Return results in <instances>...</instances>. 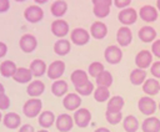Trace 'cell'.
<instances>
[{"label": "cell", "mask_w": 160, "mask_h": 132, "mask_svg": "<svg viewBox=\"0 0 160 132\" xmlns=\"http://www.w3.org/2000/svg\"><path fill=\"white\" fill-rule=\"evenodd\" d=\"M42 101L40 98H29L22 106V113L29 118L39 117L42 112Z\"/></svg>", "instance_id": "1"}, {"label": "cell", "mask_w": 160, "mask_h": 132, "mask_svg": "<svg viewBox=\"0 0 160 132\" xmlns=\"http://www.w3.org/2000/svg\"><path fill=\"white\" fill-rule=\"evenodd\" d=\"M92 12L98 19H104L109 16L112 0H92Z\"/></svg>", "instance_id": "2"}, {"label": "cell", "mask_w": 160, "mask_h": 132, "mask_svg": "<svg viewBox=\"0 0 160 132\" xmlns=\"http://www.w3.org/2000/svg\"><path fill=\"white\" fill-rule=\"evenodd\" d=\"M70 41L74 45L84 46L90 41V32L84 27H75L70 32Z\"/></svg>", "instance_id": "3"}, {"label": "cell", "mask_w": 160, "mask_h": 132, "mask_svg": "<svg viewBox=\"0 0 160 132\" xmlns=\"http://www.w3.org/2000/svg\"><path fill=\"white\" fill-rule=\"evenodd\" d=\"M24 17L30 24H38L44 17V10L41 9V6H38L35 4L34 5H29L24 10Z\"/></svg>", "instance_id": "4"}, {"label": "cell", "mask_w": 160, "mask_h": 132, "mask_svg": "<svg viewBox=\"0 0 160 132\" xmlns=\"http://www.w3.org/2000/svg\"><path fill=\"white\" fill-rule=\"evenodd\" d=\"M138 108L142 115L150 117L158 110V105L154 101V98H151L149 96H144V97H140V100L138 101Z\"/></svg>", "instance_id": "5"}, {"label": "cell", "mask_w": 160, "mask_h": 132, "mask_svg": "<svg viewBox=\"0 0 160 132\" xmlns=\"http://www.w3.org/2000/svg\"><path fill=\"white\" fill-rule=\"evenodd\" d=\"M104 57L108 64L118 65L122 60V50L118 45H109L104 51Z\"/></svg>", "instance_id": "6"}, {"label": "cell", "mask_w": 160, "mask_h": 132, "mask_svg": "<svg viewBox=\"0 0 160 132\" xmlns=\"http://www.w3.org/2000/svg\"><path fill=\"white\" fill-rule=\"evenodd\" d=\"M50 30H51L54 36H56L59 39H64L69 34L70 26H69V22L66 20H64V19H55L51 22Z\"/></svg>", "instance_id": "7"}, {"label": "cell", "mask_w": 160, "mask_h": 132, "mask_svg": "<svg viewBox=\"0 0 160 132\" xmlns=\"http://www.w3.org/2000/svg\"><path fill=\"white\" fill-rule=\"evenodd\" d=\"M65 68H66V66H65V62L62 60H55L48 66L46 75L50 80L56 81V80H60V77L64 75Z\"/></svg>", "instance_id": "8"}, {"label": "cell", "mask_w": 160, "mask_h": 132, "mask_svg": "<svg viewBox=\"0 0 160 132\" xmlns=\"http://www.w3.org/2000/svg\"><path fill=\"white\" fill-rule=\"evenodd\" d=\"M91 112L88 108H78L74 112V123L79 127V128H85L90 125L91 122Z\"/></svg>", "instance_id": "9"}, {"label": "cell", "mask_w": 160, "mask_h": 132, "mask_svg": "<svg viewBox=\"0 0 160 132\" xmlns=\"http://www.w3.org/2000/svg\"><path fill=\"white\" fill-rule=\"evenodd\" d=\"M138 17H139V14L132 7H126L124 10H120L118 14V19L124 26H130V25L135 24Z\"/></svg>", "instance_id": "10"}, {"label": "cell", "mask_w": 160, "mask_h": 132, "mask_svg": "<svg viewBox=\"0 0 160 132\" xmlns=\"http://www.w3.org/2000/svg\"><path fill=\"white\" fill-rule=\"evenodd\" d=\"M81 102H82L81 96H79L76 92H68L62 98L64 108L68 111H74V112L80 107Z\"/></svg>", "instance_id": "11"}, {"label": "cell", "mask_w": 160, "mask_h": 132, "mask_svg": "<svg viewBox=\"0 0 160 132\" xmlns=\"http://www.w3.org/2000/svg\"><path fill=\"white\" fill-rule=\"evenodd\" d=\"M20 50L25 54L32 52L38 46V40L32 34H24L19 40Z\"/></svg>", "instance_id": "12"}, {"label": "cell", "mask_w": 160, "mask_h": 132, "mask_svg": "<svg viewBox=\"0 0 160 132\" xmlns=\"http://www.w3.org/2000/svg\"><path fill=\"white\" fill-rule=\"evenodd\" d=\"M136 68L145 70L152 65V54L149 50H140L135 56Z\"/></svg>", "instance_id": "13"}, {"label": "cell", "mask_w": 160, "mask_h": 132, "mask_svg": "<svg viewBox=\"0 0 160 132\" xmlns=\"http://www.w3.org/2000/svg\"><path fill=\"white\" fill-rule=\"evenodd\" d=\"M74 125L75 123H74L72 116H70L68 113H60L55 121V126H56L58 131H60V132H70Z\"/></svg>", "instance_id": "14"}, {"label": "cell", "mask_w": 160, "mask_h": 132, "mask_svg": "<svg viewBox=\"0 0 160 132\" xmlns=\"http://www.w3.org/2000/svg\"><path fill=\"white\" fill-rule=\"evenodd\" d=\"M138 14H139V16H140V19L142 21L149 22V24L156 21V19L159 16L158 9L155 6H152V5H144V6H141Z\"/></svg>", "instance_id": "15"}, {"label": "cell", "mask_w": 160, "mask_h": 132, "mask_svg": "<svg viewBox=\"0 0 160 132\" xmlns=\"http://www.w3.org/2000/svg\"><path fill=\"white\" fill-rule=\"evenodd\" d=\"M116 41H118L119 46H121V47L129 46L132 42L131 29L129 26H121L120 29H118V31H116Z\"/></svg>", "instance_id": "16"}, {"label": "cell", "mask_w": 160, "mask_h": 132, "mask_svg": "<svg viewBox=\"0 0 160 132\" xmlns=\"http://www.w3.org/2000/svg\"><path fill=\"white\" fill-rule=\"evenodd\" d=\"M108 35V26L105 22L98 20V21H94L90 26V36L92 39H96V40H102L105 39Z\"/></svg>", "instance_id": "17"}, {"label": "cell", "mask_w": 160, "mask_h": 132, "mask_svg": "<svg viewBox=\"0 0 160 132\" xmlns=\"http://www.w3.org/2000/svg\"><path fill=\"white\" fill-rule=\"evenodd\" d=\"M70 81L74 85V88L81 87V86L86 85L90 81L89 80V73L86 71H84V70H75L70 75Z\"/></svg>", "instance_id": "18"}, {"label": "cell", "mask_w": 160, "mask_h": 132, "mask_svg": "<svg viewBox=\"0 0 160 132\" xmlns=\"http://www.w3.org/2000/svg\"><path fill=\"white\" fill-rule=\"evenodd\" d=\"M138 36L142 42L150 44V42H154L156 39V30L150 25H145L140 27V30L138 31Z\"/></svg>", "instance_id": "19"}, {"label": "cell", "mask_w": 160, "mask_h": 132, "mask_svg": "<svg viewBox=\"0 0 160 132\" xmlns=\"http://www.w3.org/2000/svg\"><path fill=\"white\" fill-rule=\"evenodd\" d=\"M44 91H45V83L41 80H32L26 87V93L32 98L41 96Z\"/></svg>", "instance_id": "20"}, {"label": "cell", "mask_w": 160, "mask_h": 132, "mask_svg": "<svg viewBox=\"0 0 160 132\" xmlns=\"http://www.w3.org/2000/svg\"><path fill=\"white\" fill-rule=\"evenodd\" d=\"M2 123L6 128L9 130H15V128H20L21 126V118L20 115H18L16 112H8L4 115L2 117Z\"/></svg>", "instance_id": "21"}, {"label": "cell", "mask_w": 160, "mask_h": 132, "mask_svg": "<svg viewBox=\"0 0 160 132\" xmlns=\"http://www.w3.org/2000/svg\"><path fill=\"white\" fill-rule=\"evenodd\" d=\"M68 11V2L65 0H55L50 5V12L54 17H62Z\"/></svg>", "instance_id": "22"}, {"label": "cell", "mask_w": 160, "mask_h": 132, "mask_svg": "<svg viewBox=\"0 0 160 132\" xmlns=\"http://www.w3.org/2000/svg\"><path fill=\"white\" fill-rule=\"evenodd\" d=\"M142 132H160V118L155 116H150L145 118L141 123Z\"/></svg>", "instance_id": "23"}, {"label": "cell", "mask_w": 160, "mask_h": 132, "mask_svg": "<svg viewBox=\"0 0 160 132\" xmlns=\"http://www.w3.org/2000/svg\"><path fill=\"white\" fill-rule=\"evenodd\" d=\"M32 73L30 68L28 67H18L15 75H14V81L18 83H30L32 81Z\"/></svg>", "instance_id": "24"}, {"label": "cell", "mask_w": 160, "mask_h": 132, "mask_svg": "<svg viewBox=\"0 0 160 132\" xmlns=\"http://www.w3.org/2000/svg\"><path fill=\"white\" fill-rule=\"evenodd\" d=\"M142 91L149 97L155 96L160 92V82L156 78H146V81L142 83Z\"/></svg>", "instance_id": "25"}, {"label": "cell", "mask_w": 160, "mask_h": 132, "mask_svg": "<svg viewBox=\"0 0 160 132\" xmlns=\"http://www.w3.org/2000/svg\"><path fill=\"white\" fill-rule=\"evenodd\" d=\"M55 121H56V117H55L54 112H52V111H49V110L42 111V112L39 115V117H38L39 126L42 127V128H45V130H46V128H50V127L55 123Z\"/></svg>", "instance_id": "26"}, {"label": "cell", "mask_w": 160, "mask_h": 132, "mask_svg": "<svg viewBox=\"0 0 160 132\" xmlns=\"http://www.w3.org/2000/svg\"><path fill=\"white\" fill-rule=\"evenodd\" d=\"M18 70V66L14 61L11 60H4L1 64H0V75L5 78H12L15 72Z\"/></svg>", "instance_id": "27"}, {"label": "cell", "mask_w": 160, "mask_h": 132, "mask_svg": "<svg viewBox=\"0 0 160 132\" xmlns=\"http://www.w3.org/2000/svg\"><path fill=\"white\" fill-rule=\"evenodd\" d=\"M29 68H30V71H31V73H32L34 77H41L48 71V66H46L45 61L44 60H40V59L32 60Z\"/></svg>", "instance_id": "28"}, {"label": "cell", "mask_w": 160, "mask_h": 132, "mask_svg": "<svg viewBox=\"0 0 160 132\" xmlns=\"http://www.w3.org/2000/svg\"><path fill=\"white\" fill-rule=\"evenodd\" d=\"M71 50V44L68 39H59L54 44V52L58 56H65L70 52Z\"/></svg>", "instance_id": "29"}, {"label": "cell", "mask_w": 160, "mask_h": 132, "mask_svg": "<svg viewBox=\"0 0 160 132\" xmlns=\"http://www.w3.org/2000/svg\"><path fill=\"white\" fill-rule=\"evenodd\" d=\"M69 85L65 80H56L51 85V93L56 97H64L68 93Z\"/></svg>", "instance_id": "30"}, {"label": "cell", "mask_w": 160, "mask_h": 132, "mask_svg": "<svg viewBox=\"0 0 160 132\" xmlns=\"http://www.w3.org/2000/svg\"><path fill=\"white\" fill-rule=\"evenodd\" d=\"M124 105H125L124 97H121V96H119V95L112 96V97H110L109 101H108L106 111H109V112H121Z\"/></svg>", "instance_id": "31"}, {"label": "cell", "mask_w": 160, "mask_h": 132, "mask_svg": "<svg viewBox=\"0 0 160 132\" xmlns=\"http://www.w3.org/2000/svg\"><path fill=\"white\" fill-rule=\"evenodd\" d=\"M146 71L145 70H141V68H134L131 72H130V82L131 85L134 86H142V83L146 81Z\"/></svg>", "instance_id": "32"}, {"label": "cell", "mask_w": 160, "mask_h": 132, "mask_svg": "<svg viewBox=\"0 0 160 132\" xmlns=\"http://www.w3.org/2000/svg\"><path fill=\"white\" fill-rule=\"evenodd\" d=\"M139 127H140V123L134 115H128L126 117L122 118V128L126 132H136Z\"/></svg>", "instance_id": "33"}, {"label": "cell", "mask_w": 160, "mask_h": 132, "mask_svg": "<svg viewBox=\"0 0 160 132\" xmlns=\"http://www.w3.org/2000/svg\"><path fill=\"white\" fill-rule=\"evenodd\" d=\"M112 81H114L112 75L106 70H104L101 73H99L98 77L95 78V83L101 87H110L112 85Z\"/></svg>", "instance_id": "34"}, {"label": "cell", "mask_w": 160, "mask_h": 132, "mask_svg": "<svg viewBox=\"0 0 160 132\" xmlns=\"http://www.w3.org/2000/svg\"><path fill=\"white\" fill-rule=\"evenodd\" d=\"M94 98L96 102H106L110 98V91L108 87H101L98 86L94 90Z\"/></svg>", "instance_id": "35"}, {"label": "cell", "mask_w": 160, "mask_h": 132, "mask_svg": "<svg viewBox=\"0 0 160 132\" xmlns=\"http://www.w3.org/2000/svg\"><path fill=\"white\" fill-rule=\"evenodd\" d=\"M104 70H105V67H104V65H102L101 62H99V61H94V62H91V64L89 65V67H88V73H89L91 77L96 78L98 75L101 73Z\"/></svg>", "instance_id": "36"}, {"label": "cell", "mask_w": 160, "mask_h": 132, "mask_svg": "<svg viewBox=\"0 0 160 132\" xmlns=\"http://www.w3.org/2000/svg\"><path fill=\"white\" fill-rule=\"evenodd\" d=\"M105 118H106V122L108 123L115 126V125L120 123L124 117H122V113L121 112H109V111H106L105 112Z\"/></svg>", "instance_id": "37"}, {"label": "cell", "mask_w": 160, "mask_h": 132, "mask_svg": "<svg viewBox=\"0 0 160 132\" xmlns=\"http://www.w3.org/2000/svg\"><path fill=\"white\" fill-rule=\"evenodd\" d=\"M94 90H95L94 83H92L91 81H89L86 85H84V86H81V87H76V88H75V92H76L79 96H89V95L94 93Z\"/></svg>", "instance_id": "38"}, {"label": "cell", "mask_w": 160, "mask_h": 132, "mask_svg": "<svg viewBox=\"0 0 160 132\" xmlns=\"http://www.w3.org/2000/svg\"><path fill=\"white\" fill-rule=\"evenodd\" d=\"M10 107V98L6 93L0 95V111L1 110H8Z\"/></svg>", "instance_id": "39"}, {"label": "cell", "mask_w": 160, "mask_h": 132, "mask_svg": "<svg viewBox=\"0 0 160 132\" xmlns=\"http://www.w3.org/2000/svg\"><path fill=\"white\" fill-rule=\"evenodd\" d=\"M150 72H151V75H152L156 80L160 78V61L152 62V65L150 66Z\"/></svg>", "instance_id": "40"}, {"label": "cell", "mask_w": 160, "mask_h": 132, "mask_svg": "<svg viewBox=\"0 0 160 132\" xmlns=\"http://www.w3.org/2000/svg\"><path fill=\"white\" fill-rule=\"evenodd\" d=\"M112 5H115L118 9H126V7H130L131 5V0H114L112 1Z\"/></svg>", "instance_id": "41"}, {"label": "cell", "mask_w": 160, "mask_h": 132, "mask_svg": "<svg viewBox=\"0 0 160 132\" xmlns=\"http://www.w3.org/2000/svg\"><path fill=\"white\" fill-rule=\"evenodd\" d=\"M151 54H152V56L160 59V39L155 40L151 44Z\"/></svg>", "instance_id": "42"}, {"label": "cell", "mask_w": 160, "mask_h": 132, "mask_svg": "<svg viewBox=\"0 0 160 132\" xmlns=\"http://www.w3.org/2000/svg\"><path fill=\"white\" fill-rule=\"evenodd\" d=\"M10 9V1L9 0H0V14L6 12Z\"/></svg>", "instance_id": "43"}, {"label": "cell", "mask_w": 160, "mask_h": 132, "mask_svg": "<svg viewBox=\"0 0 160 132\" xmlns=\"http://www.w3.org/2000/svg\"><path fill=\"white\" fill-rule=\"evenodd\" d=\"M6 54H8V45H6L5 42L0 41V59L5 57Z\"/></svg>", "instance_id": "44"}, {"label": "cell", "mask_w": 160, "mask_h": 132, "mask_svg": "<svg viewBox=\"0 0 160 132\" xmlns=\"http://www.w3.org/2000/svg\"><path fill=\"white\" fill-rule=\"evenodd\" d=\"M19 132H35V128L31 126V125H22V126H20V128H19Z\"/></svg>", "instance_id": "45"}, {"label": "cell", "mask_w": 160, "mask_h": 132, "mask_svg": "<svg viewBox=\"0 0 160 132\" xmlns=\"http://www.w3.org/2000/svg\"><path fill=\"white\" fill-rule=\"evenodd\" d=\"M94 132H111L109 128H105V127H99V128H96Z\"/></svg>", "instance_id": "46"}, {"label": "cell", "mask_w": 160, "mask_h": 132, "mask_svg": "<svg viewBox=\"0 0 160 132\" xmlns=\"http://www.w3.org/2000/svg\"><path fill=\"white\" fill-rule=\"evenodd\" d=\"M46 2H48L46 0H35V5H38V6H41V5L46 4Z\"/></svg>", "instance_id": "47"}, {"label": "cell", "mask_w": 160, "mask_h": 132, "mask_svg": "<svg viewBox=\"0 0 160 132\" xmlns=\"http://www.w3.org/2000/svg\"><path fill=\"white\" fill-rule=\"evenodd\" d=\"M1 93H5V87H4V85L0 82V95Z\"/></svg>", "instance_id": "48"}, {"label": "cell", "mask_w": 160, "mask_h": 132, "mask_svg": "<svg viewBox=\"0 0 160 132\" xmlns=\"http://www.w3.org/2000/svg\"><path fill=\"white\" fill-rule=\"evenodd\" d=\"M156 9H158V11H160V0L156 1Z\"/></svg>", "instance_id": "49"}, {"label": "cell", "mask_w": 160, "mask_h": 132, "mask_svg": "<svg viewBox=\"0 0 160 132\" xmlns=\"http://www.w3.org/2000/svg\"><path fill=\"white\" fill-rule=\"evenodd\" d=\"M36 132H49L48 130H45V128H42V130H39V131H36Z\"/></svg>", "instance_id": "50"}, {"label": "cell", "mask_w": 160, "mask_h": 132, "mask_svg": "<svg viewBox=\"0 0 160 132\" xmlns=\"http://www.w3.org/2000/svg\"><path fill=\"white\" fill-rule=\"evenodd\" d=\"M2 117H4V116H2L1 112H0V122H2Z\"/></svg>", "instance_id": "51"}, {"label": "cell", "mask_w": 160, "mask_h": 132, "mask_svg": "<svg viewBox=\"0 0 160 132\" xmlns=\"http://www.w3.org/2000/svg\"><path fill=\"white\" fill-rule=\"evenodd\" d=\"M158 107H159V110H160V102H159V105H158Z\"/></svg>", "instance_id": "52"}]
</instances>
